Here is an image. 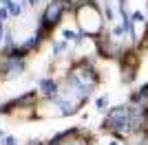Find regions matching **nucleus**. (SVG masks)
I'll return each mask as SVG.
<instances>
[{"label": "nucleus", "instance_id": "obj_1", "mask_svg": "<svg viewBox=\"0 0 148 145\" xmlns=\"http://www.w3.org/2000/svg\"><path fill=\"white\" fill-rule=\"evenodd\" d=\"M75 18H77V24H80L82 33H88V35H99L102 33V16H99L97 7L93 2H88L82 9H77Z\"/></svg>", "mask_w": 148, "mask_h": 145}, {"label": "nucleus", "instance_id": "obj_2", "mask_svg": "<svg viewBox=\"0 0 148 145\" xmlns=\"http://www.w3.org/2000/svg\"><path fill=\"white\" fill-rule=\"evenodd\" d=\"M64 13H66V2H64V0H51L49 5L44 7V11H42V18H40V24H38V31L47 33L49 29H53V26L62 20Z\"/></svg>", "mask_w": 148, "mask_h": 145}, {"label": "nucleus", "instance_id": "obj_3", "mask_svg": "<svg viewBox=\"0 0 148 145\" xmlns=\"http://www.w3.org/2000/svg\"><path fill=\"white\" fill-rule=\"evenodd\" d=\"M106 101H108V97H106V95L97 97V101H95V106H97V110H104V108H106Z\"/></svg>", "mask_w": 148, "mask_h": 145}, {"label": "nucleus", "instance_id": "obj_4", "mask_svg": "<svg viewBox=\"0 0 148 145\" xmlns=\"http://www.w3.org/2000/svg\"><path fill=\"white\" fill-rule=\"evenodd\" d=\"M2 145H16V136H5Z\"/></svg>", "mask_w": 148, "mask_h": 145}, {"label": "nucleus", "instance_id": "obj_5", "mask_svg": "<svg viewBox=\"0 0 148 145\" xmlns=\"http://www.w3.org/2000/svg\"><path fill=\"white\" fill-rule=\"evenodd\" d=\"M7 13H9V9H7V7H0V20H5Z\"/></svg>", "mask_w": 148, "mask_h": 145}, {"label": "nucleus", "instance_id": "obj_6", "mask_svg": "<svg viewBox=\"0 0 148 145\" xmlns=\"http://www.w3.org/2000/svg\"><path fill=\"white\" fill-rule=\"evenodd\" d=\"M29 2H31V5H33V7H36V5H38V2H40V0H29Z\"/></svg>", "mask_w": 148, "mask_h": 145}, {"label": "nucleus", "instance_id": "obj_7", "mask_svg": "<svg viewBox=\"0 0 148 145\" xmlns=\"http://www.w3.org/2000/svg\"><path fill=\"white\" fill-rule=\"evenodd\" d=\"M2 136H5V132H2V130H0V139H2Z\"/></svg>", "mask_w": 148, "mask_h": 145}]
</instances>
